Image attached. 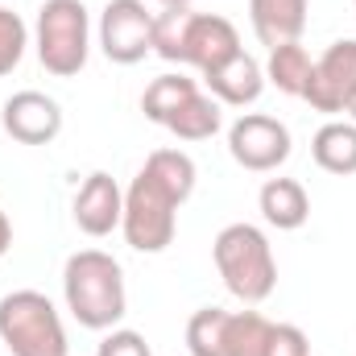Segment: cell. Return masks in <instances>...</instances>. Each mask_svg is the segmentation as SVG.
I'll return each instance as SVG.
<instances>
[{
    "instance_id": "obj_19",
    "label": "cell",
    "mask_w": 356,
    "mask_h": 356,
    "mask_svg": "<svg viewBox=\"0 0 356 356\" xmlns=\"http://www.w3.org/2000/svg\"><path fill=\"white\" fill-rule=\"evenodd\" d=\"M141 175H149L170 199H175L178 207L195 195V162H191V154H182V149H154L149 158H145V166H141Z\"/></svg>"
},
{
    "instance_id": "obj_23",
    "label": "cell",
    "mask_w": 356,
    "mask_h": 356,
    "mask_svg": "<svg viewBox=\"0 0 356 356\" xmlns=\"http://www.w3.org/2000/svg\"><path fill=\"white\" fill-rule=\"evenodd\" d=\"M261 356H311V340H307V332L294 327V323H273L269 336H266Z\"/></svg>"
},
{
    "instance_id": "obj_10",
    "label": "cell",
    "mask_w": 356,
    "mask_h": 356,
    "mask_svg": "<svg viewBox=\"0 0 356 356\" xmlns=\"http://www.w3.org/2000/svg\"><path fill=\"white\" fill-rule=\"evenodd\" d=\"M0 124L13 141L21 145H50L58 133H63V108L54 95L46 91H13L0 108Z\"/></svg>"
},
{
    "instance_id": "obj_7",
    "label": "cell",
    "mask_w": 356,
    "mask_h": 356,
    "mask_svg": "<svg viewBox=\"0 0 356 356\" xmlns=\"http://www.w3.org/2000/svg\"><path fill=\"white\" fill-rule=\"evenodd\" d=\"M95 38L108 63L137 67L145 54H154V13L145 8V0H108Z\"/></svg>"
},
{
    "instance_id": "obj_17",
    "label": "cell",
    "mask_w": 356,
    "mask_h": 356,
    "mask_svg": "<svg viewBox=\"0 0 356 356\" xmlns=\"http://www.w3.org/2000/svg\"><path fill=\"white\" fill-rule=\"evenodd\" d=\"M166 129L175 133L178 141H207L224 129V104L207 91H195L175 116L166 120Z\"/></svg>"
},
{
    "instance_id": "obj_24",
    "label": "cell",
    "mask_w": 356,
    "mask_h": 356,
    "mask_svg": "<svg viewBox=\"0 0 356 356\" xmlns=\"http://www.w3.org/2000/svg\"><path fill=\"white\" fill-rule=\"evenodd\" d=\"M95 356H154V353H149V344H145L141 332H133V327H112V332L99 340Z\"/></svg>"
},
{
    "instance_id": "obj_11",
    "label": "cell",
    "mask_w": 356,
    "mask_h": 356,
    "mask_svg": "<svg viewBox=\"0 0 356 356\" xmlns=\"http://www.w3.org/2000/svg\"><path fill=\"white\" fill-rule=\"evenodd\" d=\"M232 54H241V33L228 17L220 13H191L186 25V50H182V67H195L199 75L224 67Z\"/></svg>"
},
{
    "instance_id": "obj_22",
    "label": "cell",
    "mask_w": 356,
    "mask_h": 356,
    "mask_svg": "<svg viewBox=\"0 0 356 356\" xmlns=\"http://www.w3.org/2000/svg\"><path fill=\"white\" fill-rule=\"evenodd\" d=\"M25 46H29V25L21 21V13L0 8V79L21 67Z\"/></svg>"
},
{
    "instance_id": "obj_26",
    "label": "cell",
    "mask_w": 356,
    "mask_h": 356,
    "mask_svg": "<svg viewBox=\"0 0 356 356\" xmlns=\"http://www.w3.org/2000/svg\"><path fill=\"white\" fill-rule=\"evenodd\" d=\"M158 4H162V8H191L195 0H158Z\"/></svg>"
},
{
    "instance_id": "obj_16",
    "label": "cell",
    "mask_w": 356,
    "mask_h": 356,
    "mask_svg": "<svg viewBox=\"0 0 356 356\" xmlns=\"http://www.w3.org/2000/svg\"><path fill=\"white\" fill-rule=\"evenodd\" d=\"M311 158L327 175H356V124L353 120H327L311 137Z\"/></svg>"
},
{
    "instance_id": "obj_28",
    "label": "cell",
    "mask_w": 356,
    "mask_h": 356,
    "mask_svg": "<svg viewBox=\"0 0 356 356\" xmlns=\"http://www.w3.org/2000/svg\"><path fill=\"white\" fill-rule=\"evenodd\" d=\"M353 8H356V0H353Z\"/></svg>"
},
{
    "instance_id": "obj_5",
    "label": "cell",
    "mask_w": 356,
    "mask_h": 356,
    "mask_svg": "<svg viewBox=\"0 0 356 356\" xmlns=\"http://www.w3.org/2000/svg\"><path fill=\"white\" fill-rule=\"evenodd\" d=\"M269 327L261 311L203 307L186 319V348L191 356H261Z\"/></svg>"
},
{
    "instance_id": "obj_13",
    "label": "cell",
    "mask_w": 356,
    "mask_h": 356,
    "mask_svg": "<svg viewBox=\"0 0 356 356\" xmlns=\"http://www.w3.org/2000/svg\"><path fill=\"white\" fill-rule=\"evenodd\" d=\"M203 83H207V95H216L220 104H228V108H249V104H257L261 91H266V67H261L249 50H241V54H232L224 67L207 71Z\"/></svg>"
},
{
    "instance_id": "obj_18",
    "label": "cell",
    "mask_w": 356,
    "mask_h": 356,
    "mask_svg": "<svg viewBox=\"0 0 356 356\" xmlns=\"http://www.w3.org/2000/svg\"><path fill=\"white\" fill-rule=\"evenodd\" d=\"M311 67H315V58L307 54L302 42H282V46L269 50V58H266V83H273L282 95L302 99L307 79H311Z\"/></svg>"
},
{
    "instance_id": "obj_4",
    "label": "cell",
    "mask_w": 356,
    "mask_h": 356,
    "mask_svg": "<svg viewBox=\"0 0 356 356\" xmlns=\"http://www.w3.org/2000/svg\"><path fill=\"white\" fill-rule=\"evenodd\" d=\"M38 63L54 79H71L88 67L91 54V13L83 0H46L33 25Z\"/></svg>"
},
{
    "instance_id": "obj_9",
    "label": "cell",
    "mask_w": 356,
    "mask_h": 356,
    "mask_svg": "<svg viewBox=\"0 0 356 356\" xmlns=\"http://www.w3.org/2000/svg\"><path fill=\"white\" fill-rule=\"evenodd\" d=\"M302 99H307L315 112H323V116L348 112V104L356 99V38L332 42V46L315 58Z\"/></svg>"
},
{
    "instance_id": "obj_14",
    "label": "cell",
    "mask_w": 356,
    "mask_h": 356,
    "mask_svg": "<svg viewBox=\"0 0 356 356\" xmlns=\"http://www.w3.org/2000/svg\"><path fill=\"white\" fill-rule=\"evenodd\" d=\"M311 0H249V21L261 46H282V42H302Z\"/></svg>"
},
{
    "instance_id": "obj_2",
    "label": "cell",
    "mask_w": 356,
    "mask_h": 356,
    "mask_svg": "<svg viewBox=\"0 0 356 356\" xmlns=\"http://www.w3.org/2000/svg\"><path fill=\"white\" fill-rule=\"evenodd\" d=\"M211 257L216 269L228 286L232 298H241L245 307H257L266 302L277 286V257H273V245L257 224H228L220 228L216 245H211Z\"/></svg>"
},
{
    "instance_id": "obj_15",
    "label": "cell",
    "mask_w": 356,
    "mask_h": 356,
    "mask_svg": "<svg viewBox=\"0 0 356 356\" xmlns=\"http://www.w3.org/2000/svg\"><path fill=\"white\" fill-rule=\"evenodd\" d=\"M261 220L277 232H298L311 220V195L298 178H269L257 195Z\"/></svg>"
},
{
    "instance_id": "obj_27",
    "label": "cell",
    "mask_w": 356,
    "mask_h": 356,
    "mask_svg": "<svg viewBox=\"0 0 356 356\" xmlns=\"http://www.w3.org/2000/svg\"><path fill=\"white\" fill-rule=\"evenodd\" d=\"M348 116H353V124H356V99H353V104H348Z\"/></svg>"
},
{
    "instance_id": "obj_1",
    "label": "cell",
    "mask_w": 356,
    "mask_h": 356,
    "mask_svg": "<svg viewBox=\"0 0 356 356\" xmlns=\"http://www.w3.org/2000/svg\"><path fill=\"white\" fill-rule=\"evenodd\" d=\"M63 302L88 332H112L129 311L124 269L104 249H79L63 266Z\"/></svg>"
},
{
    "instance_id": "obj_20",
    "label": "cell",
    "mask_w": 356,
    "mask_h": 356,
    "mask_svg": "<svg viewBox=\"0 0 356 356\" xmlns=\"http://www.w3.org/2000/svg\"><path fill=\"white\" fill-rule=\"evenodd\" d=\"M199 91V83L191 79V75H182V71H170V75H158L145 95H141V112H145V120H154V124H162L166 129V120L175 116L178 108L191 99Z\"/></svg>"
},
{
    "instance_id": "obj_21",
    "label": "cell",
    "mask_w": 356,
    "mask_h": 356,
    "mask_svg": "<svg viewBox=\"0 0 356 356\" xmlns=\"http://www.w3.org/2000/svg\"><path fill=\"white\" fill-rule=\"evenodd\" d=\"M186 25H191V8H162V13H154V54L158 58L182 67Z\"/></svg>"
},
{
    "instance_id": "obj_8",
    "label": "cell",
    "mask_w": 356,
    "mask_h": 356,
    "mask_svg": "<svg viewBox=\"0 0 356 356\" xmlns=\"http://www.w3.org/2000/svg\"><path fill=\"white\" fill-rule=\"evenodd\" d=\"M228 154H232L236 166H245L253 175H273L290 158V129L277 116L245 112L228 129Z\"/></svg>"
},
{
    "instance_id": "obj_12",
    "label": "cell",
    "mask_w": 356,
    "mask_h": 356,
    "mask_svg": "<svg viewBox=\"0 0 356 356\" xmlns=\"http://www.w3.org/2000/svg\"><path fill=\"white\" fill-rule=\"evenodd\" d=\"M79 232L88 236H108L120 228V216H124V191L116 186V178L108 170H91L83 178V186L75 191V207H71Z\"/></svg>"
},
{
    "instance_id": "obj_6",
    "label": "cell",
    "mask_w": 356,
    "mask_h": 356,
    "mask_svg": "<svg viewBox=\"0 0 356 356\" xmlns=\"http://www.w3.org/2000/svg\"><path fill=\"white\" fill-rule=\"evenodd\" d=\"M120 232H124L129 249H137V253L170 249L178 232V203L149 175H137L129 182V191H124Z\"/></svg>"
},
{
    "instance_id": "obj_25",
    "label": "cell",
    "mask_w": 356,
    "mask_h": 356,
    "mask_svg": "<svg viewBox=\"0 0 356 356\" xmlns=\"http://www.w3.org/2000/svg\"><path fill=\"white\" fill-rule=\"evenodd\" d=\"M13 249V220L4 216V207H0V257Z\"/></svg>"
},
{
    "instance_id": "obj_3",
    "label": "cell",
    "mask_w": 356,
    "mask_h": 356,
    "mask_svg": "<svg viewBox=\"0 0 356 356\" xmlns=\"http://www.w3.org/2000/svg\"><path fill=\"white\" fill-rule=\"evenodd\" d=\"M0 344L13 356H71L63 315L42 290H8L0 298Z\"/></svg>"
}]
</instances>
